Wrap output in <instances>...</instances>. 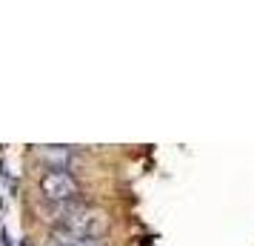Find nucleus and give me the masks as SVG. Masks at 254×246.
<instances>
[{
    "label": "nucleus",
    "mask_w": 254,
    "mask_h": 246,
    "mask_svg": "<svg viewBox=\"0 0 254 246\" xmlns=\"http://www.w3.org/2000/svg\"><path fill=\"white\" fill-rule=\"evenodd\" d=\"M60 212H63V218H60L58 229L71 232V235H80V238H103L106 226H109L103 212L86 209L80 203H63Z\"/></svg>",
    "instance_id": "f257e3e1"
},
{
    "label": "nucleus",
    "mask_w": 254,
    "mask_h": 246,
    "mask_svg": "<svg viewBox=\"0 0 254 246\" xmlns=\"http://www.w3.org/2000/svg\"><path fill=\"white\" fill-rule=\"evenodd\" d=\"M40 192L49 203L63 206V203H71L80 195V183L69 169H49L46 175L40 177Z\"/></svg>",
    "instance_id": "f03ea898"
},
{
    "label": "nucleus",
    "mask_w": 254,
    "mask_h": 246,
    "mask_svg": "<svg viewBox=\"0 0 254 246\" xmlns=\"http://www.w3.org/2000/svg\"><path fill=\"white\" fill-rule=\"evenodd\" d=\"M52 246H106L103 238H80V235H71L58 229L55 238H52Z\"/></svg>",
    "instance_id": "7ed1b4c3"
},
{
    "label": "nucleus",
    "mask_w": 254,
    "mask_h": 246,
    "mask_svg": "<svg viewBox=\"0 0 254 246\" xmlns=\"http://www.w3.org/2000/svg\"><path fill=\"white\" fill-rule=\"evenodd\" d=\"M69 146H46L43 149V158L46 161H55V164H60L58 169H66V161H69Z\"/></svg>",
    "instance_id": "20e7f679"
}]
</instances>
